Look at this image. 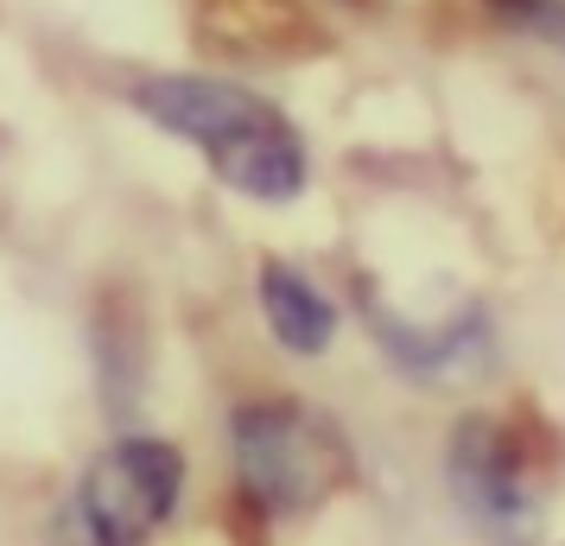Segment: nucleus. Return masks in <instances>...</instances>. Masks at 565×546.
<instances>
[{
    "mask_svg": "<svg viewBox=\"0 0 565 546\" xmlns=\"http://www.w3.org/2000/svg\"><path fill=\"white\" fill-rule=\"evenodd\" d=\"M184 502V451L153 432L108 439L77 477L57 546H147Z\"/></svg>",
    "mask_w": 565,
    "mask_h": 546,
    "instance_id": "obj_3",
    "label": "nucleus"
},
{
    "mask_svg": "<svg viewBox=\"0 0 565 546\" xmlns=\"http://www.w3.org/2000/svg\"><path fill=\"white\" fill-rule=\"evenodd\" d=\"M255 299H260V318H267V331L280 343L286 356H324L337 343V299L318 280H311L306 267H292V260H260L255 274Z\"/></svg>",
    "mask_w": 565,
    "mask_h": 546,
    "instance_id": "obj_6",
    "label": "nucleus"
},
{
    "mask_svg": "<svg viewBox=\"0 0 565 546\" xmlns=\"http://www.w3.org/2000/svg\"><path fill=\"white\" fill-rule=\"evenodd\" d=\"M362 312H369L375 350L407 382L451 388V382H477L495 363V324H489L483 306H458V312H445V318H401V312H387L382 299H369Z\"/></svg>",
    "mask_w": 565,
    "mask_h": 546,
    "instance_id": "obj_5",
    "label": "nucleus"
},
{
    "mask_svg": "<svg viewBox=\"0 0 565 546\" xmlns=\"http://www.w3.org/2000/svg\"><path fill=\"white\" fill-rule=\"evenodd\" d=\"M483 13H495L509 32H527L565 52V0H483Z\"/></svg>",
    "mask_w": 565,
    "mask_h": 546,
    "instance_id": "obj_7",
    "label": "nucleus"
},
{
    "mask_svg": "<svg viewBox=\"0 0 565 546\" xmlns=\"http://www.w3.org/2000/svg\"><path fill=\"white\" fill-rule=\"evenodd\" d=\"M140 121L198 147L204 165L248 204H292L311 184V147L292 115L274 108L260 89L210 71H159L128 89Z\"/></svg>",
    "mask_w": 565,
    "mask_h": 546,
    "instance_id": "obj_1",
    "label": "nucleus"
},
{
    "mask_svg": "<svg viewBox=\"0 0 565 546\" xmlns=\"http://www.w3.org/2000/svg\"><path fill=\"white\" fill-rule=\"evenodd\" d=\"M235 483L260 515H311L356 483V451L331 414L292 394H260L230 414Z\"/></svg>",
    "mask_w": 565,
    "mask_h": 546,
    "instance_id": "obj_2",
    "label": "nucleus"
},
{
    "mask_svg": "<svg viewBox=\"0 0 565 546\" xmlns=\"http://www.w3.org/2000/svg\"><path fill=\"white\" fill-rule=\"evenodd\" d=\"M350 7H356V0H350Z\"/></svg>",
    "mask_w": 565,
    "mask_h": 546,
    "instance_id": "obj_8",
    "label": "nucleus"
},
{
    "mask_svg": "<svg viewBox=\"0 0 565 546\" xmlns=\"http://www.w3.org/2000/svg\"><path fill=\"white\" fill-rule=\"evenodd\" d=\"M445 483H451V502L502 546L534 540L540 502L527 490V470H521V445H514V432L502 419L463 414L451 426V439H445Z\"/></svg>",
    "mask_w": 565,
    "mask_h": 546,
    "instance_id": "obj_4",
    "label": "nucleus"
}]
</instances>
